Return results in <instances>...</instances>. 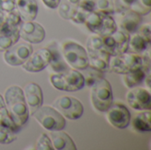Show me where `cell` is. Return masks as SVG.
Listing matches in <instances>:
<instances>
[{
	"label": "cell",
	"mask_w": 151,
	"mask_h": 150,
	"mask_svg": "<svg viewBox=\"0 0 151 150\" xmlns=\"http://www.w3.org/2000/svg\"><path fill=\"white\" fill-rule=\"evenodd\" d=\"M4 100L12 121L21 128L27 122L30 116L23 89L16 85L10 86L4 94Z\"/></svg>",
	"instance_id": "obj_1"
},
{
	"label": "cell",
	"mask_w": 151,
	"mask_h": 150,
	"mask_svg": "<svg viewBox=\"0 0 151 150\" xmlns=\"http://www.w3.org/2000/svg\"><path fill=\"white\" fill-rule=\"evenodd\" d=\"M50 81L56 89L66 92H76L82 89L85 86L83 74L73 68H68L65 71L50 74Z\"/></svg>",
	"instance_id": "obj_2"
},
{
	"label": "cell",
	"mask_w": 151,
	"mask_h": 150,
	"mask_svg": "<svg viewBox=\"0 0 151 150\" xmlns=\"http://www.w3.org/2000/svg\"><path fill=\"white\" fill-rule=\"evenodd\" d=\"M34 118L47 131H60L66 126V120L63 115L54 107L42 105L31 114Z\"/></svg>",
	"instance_id": "obj_3"
},
{
	"label": "cell",
	"mask_w": 151,
	"mask_h": 150,
	"mask_svg": "<svg viewBox=\"0 0 151 150\" xmlns=\"http://www.w3.org/2000/svg\"><path fill=\"white\" fill-rule=\"evenodd\" d=\"M90 96L93 107L100 112H105L113 103V92L109 80L104 77L97 80L91 87Z\"/></svg>",
	"instance_id": "obj_4"
},
{
	"label": "cell",
	"mask_w": 151,
	"mask_h": 150,
	"mask_svg": "<svg viewBox=\"0 0 151 150\" xmlns=\"http://www.w3.org/2000/svg\"><path fill=\"white\" fill-rule=\"evenodd\" d=\"M61 51L65 62L70 67L83 71L88 66L87 50L80 43L73 41H66L63 42Z\"/></svg>",
	"instance_id": "obj_5"
},
{
	"label": "cell",
	"mask_w": 151,
	"mask_h": 150,
	"mask_svg": "<svg viewBox=\"0 0 151 150\" xmlns=\"http://www.w3.org/2000/svg\"><path fill=\"white\" fill-rule=\"evenodd\" d=\"M142 67V56L133 52H125L111 57L110 71L118 74H125Z\"/></svg>",
	"instance_id": "obj_6"
},
{
	"label": "cell",
	"mask_w": 151,
	"mask_h": 150,
	"mask_svg": "<svg viewBox=\"0 0 151 150\" xmlns=\"http://www.w3.org/2000/svg\"><path fill=\"white\" fill-rule=\"evenodd\" d=\"M53 106L65 118L70 120L79 119L84 112V107L81 102L72 96L63 95L57 98L54 101Z\"/></svg>",
	"instance_id": "obj_7"
},
{
	"label": "cell",
	"mask_w": 151,
	"mask_h": 150,
	"mask_svg": "<svg viewBox=\"0 0 151 150\" xmlns=\"http://www.w3.org/2000/svg\"><path fill=\"white\" fill-rule=\"evenodd\" d=\"M33 52L32 45L28 42L15 43L4 50V59L5 63L12 66L22 65Z\"/></svg>",
	"instance_id": "obj_8"
},
{
	"label": "cell",
	"mask_w": 151,
	"mask_h": 150,
	"mask_svg": "<svg viewBox=\"0 0 151 150\" xmlns=\"http://www.w3.org/2000/svg\"><path fill=\"white\" fill-rule=\"evenodd\" d=\"M108 122L118 129L127 128L131 122L132 117L129 110L122 103H116L110 106L105 111Z\"/></svg>",
	"instance_id": "obj_9"
},
{
	"label": "cell",
	"mask_w": 151,
	"mask_h": 150,
	"mask_svg": "<svg viewBox=\"0 0 151 150\" xmlns=\"http://www.w3.org/2000/svg\"><path fill=\"white\" fill-rule=\"evenodd\" d=\"M50 60V50L47 47H45L39 49L35 52H32V54L21 66L26 72H39L49 66Z\"/></svg>",
	"instance_id": "obj_10"
},
{
	"label": "cell",
	"mask_w": 151,
	"mask_h": 150,
	"mask_svg": "<svg viewBox=\"0 0 151 150\" xmlns=\"http://www.w3.org/2000/svg\"><path fill=\"white\" fill-rule=\"evenodd\" d=\"M46 32L43 27L34 20L22 21L19 26V37L30 44H37L43 42Z\"/></svg>",
	"instance_id": "obj_11"
},
{
	"label": "cell",
	"mask_w": 151,
	"mask_h": 150,
	"mask_svg": "<svg viewBox=\"0 0 151 150\" xmlns=\"http://www.w3.org/2000/svg\"><path fill=\"white\" fill-rule=\"evenodd\" d=\"M127 101L131 108L136 111H150L151 95L148 88L135 87L127 94Z\"/></svg>",
	"instance_id": "obj_12"
},
{
	"label": "cell",
	"mask_w": 151,
	"mask_h": 150,
	"mask_svg": "<svg viewBox=\"0 0 151 150\" xmlns=\"http://www.w3.org/2000/svg\"><path fill=\"white\" fill-rule=\"evenodd\" d=\"M119 12L120 14L119 24H117L119 29L129 34L130 35L134 34L142 25V16L131 9L124 10Z\"/></svg>",
	"instance_id": "obj_13"
},
{
	"label": "cell",
	"mask_w": 151,
	"mask_h": 150,
	"mask_svg": "<svg viewBox=\"0 0 151 150\" xmlns=\"http://www.w3.org/2000/svg\"><path fill=\"white\" fill-rule=\"evenodd\" d=\"M24 97L27 105L29 110V113L32 114L43 103V94L42 88L35 82L27 83L23 89Z\"/></svg>",
	"instance_id": "obj_14"
},
{
	"label": "cell",
	"mask_w": 151,
	"mask_h": 150,
	"mask_svg": "<svg viewBox=\"0 0 151 150\" xmlns=\"http://www.w3.org/2000/svg\"><path fill=\"white\" fill-rule=\"evenodd\" d=\"M19 38V27L4 22L0 28V50H7L17 43Z\"/></svg>",
	"instance_id": "obj_15"
},
{
	"label": "cell",
	"mask_w": 151,
	"mask_h": 150,
	"mask_svg": "<svg viewBox=\"0 0 151 150\" xmlns=\"http://www.w3.org/2000/svg\"><path fill=\"white\" fill-rule=\"evenodd\" d=\"M16 9L23 21L35 20L39 11L36 0H17Z\"/></svg>",
	"instance_id": "obj_16"
},
{
	"label": "cell",
	"mask_w": 151,
	"mask_h": 150,
	"mask_svg": "<svg viewBox=\"0 0 151 150\" xmlns=\"http://www.w3.org/2000/svg\"><path fill=\"white\" fill-rule=\"evenodd\" d=\"M47 48L51 53V60L49 65L54 72H60L69 68V65L63 57L61 49H59V45L56 41L50 42L47 45Z\"/></svg>",
	"instance_id": "obj_17"
},
{
	"label": "cell",
	"mask_w": 151,
	"mask_h": 150,
	"mask_svg": "<svg viewBox=\"0 0 151 150\" xmlns=\"http://www.w3.org/2000/svg\"><path fill=\"white\" fill-rule=\"evenodd\" d=\"M50 138L55 150H76V145L73 139L63 130L50 133Z\"/></svg>",
	"instance_id": "obj_18"
},
{
	"label": "cell",
	"mask_w": 151,
	"mask_h": 150,
	"mask_svg": "<svg viewBox=\"0 0 151 150\" xmlns=\"http://www.w3.org/2000/svg\"><path fill=\"white\" fill-rule=\"evenodd\" d=\"M88 65L94 69L101 72H107L110 71V59L111 55L105 50H100L98 52L88 53Z\"/></svg>",
	"instance_id": "obj_19"
},
{
	"label": "cell",
	"mask_w": 151,
	"mask_h": 150,
	"mask_svg": "<svg viewBox=\"0 0 151 150\" xmlns=\"http://www.w3.org/2000/svg\"><path fill=\"white\" fill-rule=\"evenodd\" d=\"M133 128L138 133H150L151 131L150 111H142L131 119Z\"/></svg>",
	"instance_id": "obj_20"
},
{
	"label": "cell",
	"mask_w": 151,
	"mask_h": 150,
	"mask_svg": "<svg viewBox=\"0 0 151 150\" xmlns=\"http://www.w3.org/2000/svg\"><path fill=\"white\" fill-rule=\"evenodd\" d=\"M113 39V56L119 55L122 53H125L128 50V44L130 40V34L120 30L117 29L114 33L111 34Z\"/></svg>",
	"instance_id": "obj_21"
},
{
	"label": "cell",
	"mask_w": 151,
	"mask_h": 150,
	"mask_svg": "<svg viewBox=\"0 0 151 150\" xmlns=\"http://www.w3.org/2000/svg\"><path fill=\"white\" fill-rule=\"evenodd\" d=\"M147 73L148 72L142 67H140L138 69H135L134 71L127 72V73L123 74L124 84L128 88L138 87L139 85L143 83ZM149 73H150V72H149Z\"/></svg>",
	"instance_id": "obj_22"
},
{
	"label": "cell",
	"mask_w": 151,
	"mask_h": 150,
	"mask_svg": "<svg viewBox=\"0 0 151 150\" xmlns=\"http://www.w3.org/2000/svg\"><path fill=\"white\" fill-rule=\"evenodd\" d=\"M150 43H149L142 36H141L137 32L130 35L129 44H128V50L133 53L136 54H142L144 53L150 47Z\"/></svg>",
	"instance_id": "obj_23"
},
{
	"label": "cell",
	"mask_w": 151,
	"mask_h": 150,
	"mask_svg": "<svg viewBox=\"0 0 151 150\" xmlns=\"http://www.w3.org/2000/svg\"><path fill=\"white\" fill-rule=\"evenodd\" d=\"M103 22V15L96 11H91L88 14L85 19V26L93 34H98L102 27Z\"/></svg>",
	"instance_id": "obj_24"
},
{
	"label": "cell",
	"mask_w": 151,
	"mask_h": 150,
	"mask_svg": "<svg viewBox=\"0 0 151 150\" xmlns=\"http://www.w3.org/2000/svg\"><path fill=\"white\" fill-rule=\"evenodd\" d=\"M0 124L11 128L16 133L18 132H19L20 129H21L20 127L17 126L14 124L12 118L10 117V114L8 112L7 107H6L4 100V96L1 94H0Z\"/></svg>",
	"instance_id": "obj_25"
},
{
	"label": "cell",
	"mask_w": 151,
	"mask_h": 150,
	"mask_svg": "<svg viewBox=\"0 0 151 150\" xmlns=\"http://www.w3.org/2000/svg\"><path fill=\"white\" fill-rule=\"evenodd\" d=\"M103 15V22L102 27L99 32L100 36H105L111 34L118 29V25L112 15L110 14H102Z\"/></svg>",
	"instance_id": "obj_26"
},
{
	"label": "cell",
	"mask_w": 151,
	"mask_h": 150,
	"mask_svg": "<svg viewBox=\"0 0 151 150\" xmlns=\"http://www.w3.org/2000/svg\"><path fill=\"white\" fill-rule=\"evenodd\" d=\"M86 50L88 53L98 52L104 50L103 37L96 34L88 36L86 42Z\"/></svg>",
	"instance_id": "obj_27"
},
{
	"label": "cell",
	"mask_w": 151,
	"mask_h": 150,
	"mask_svg": "<svg viewBox=\"0 0 151 150\" xmlns=\"http://www.w3.org/2000/svg\"><path fill=\"white\" fill-rule=\"evenodd\" d=\"M95 11L101 14H114L116 12L114 0H96Z\"/></svg>",
	"instance_id": "obj_28"
},
{
	"label": "cell",
	"mask_w": 151,
	"mask_h": 150,
	"mask_svg": "<svg viewBox=\"0 0 151 150\" xmlns=\"http://www.w3.org/2000/svg\"><path fill=\"white\" fill-rule=\"evenodd\" d=\"M85 72L82 73L83 76H84V80H85V86H88V87H92L95 82L99 80L100 78L104 77L103 76V72L94 69L93 67L91 66H88L85 70H83Z\"/></svg>",
	"instance_id": "obj_29"
},
{
	"label": "cell",
	"mask_w": 151,
	"mask_h": 150,
	"mask_svg": "<svg viewBox=\"0 0 151 150\" xmlns=\"http://www.w3.org/2000/svg\"><path fill=\"white\" fill-rule=\"evenodd\" d=\"M130 9L142 16L147 15L151 11V0H135Z\"/></svg>",
	"instance_id": "obj_30"
},
{
	"label": "cell",
	"mask_w": 151,
	"mask_h": 150,
	"mask_svg": "<svg viewBox=\"0 0 151 150\" xmlns=\"http://www.w3.org/2000/svg\"><path fill=\"white\" fill-rule=\"evenodd\" d=\"M16 140V133L11 128L0 124V144H10Z\"/></svg>",
	"instance_id": "obj_31"
},
{
	"label": "cell",
	"mask_w": 151,
	"mask_h": 150,
	"mask_svg": "<svg viewBox=\"0 0 151 150\" xmlns=\"http://www.w3.org/2000/svg\"><path fill=\"white\" fill-rule=\"evenodd\" d=\"M77 5H72L71 4H69L67 1L64 0L59 3L58 6L57 7L58 9V12L59 14V16L64 19H70L72 14L73 13L75 8Z\"/></svg>",
	"instance_id": "obj_32"
},
{
	"label": "cell",
	"mask_w": 151,
	"mask_h": 150,
	"mask_svg": "<svg viewBox=\"0 0 151 150\" xmlns=\"http://www.w3.org/2000/svg\"><path fill=\"white\" fill-rule=\"evenodd\" d=\"M35 149L37 150H53V146L50 136L46 133H42L35 144Z\"/></svg>",
	"instance_id": "obj_33"
},
{
	"label": "cell",
	"mask_w": 151,
	"mask_h": 150,
	"mask_svg": "<svg viewBox=\"0 0 151 150\" xmlns=\"http://www.w3.org/2000/svg\"><path fill=\"white\" fill-rule=\"evenodd\" d=\"M88 13L89 12L84 11L83 9L80 8L77 5L76 8H75V10H74V11H73V13L71 16L70 20H72L73 22H74L76 24H84L85 19H86V18H87V16H88Z\"/></svg>",
	"instance_id": "obj_34"
},
{
	"label": "cell",
	"mask_w": 151,
	"mask_h": 150,
	"mask_svg": "<svg viewBox=\"0 0 151 150\" xmlns=\"http://www.w3.org/2000/svg\"><path fill=\"white\" fill-rule=\"evenodd\" d=\"M141 36H142L149 43H151V27L150 24L141 25L136 31Z\"/></svg>",
	"instance_id": "obj_35"
},
{
	"label": "cell",
	"mask_w": 151,
	"mask_h": 150,
	"mask_svg": "<svg viewBox=\"0 0 151 150\" xmlns=\"http://www.w3.org/2000/svg\"><path fill=\"white\" fill-rule=\"evenodd\" d=\"M135 0H114L116 11H121L131 8Z\"/></svg>",
	"instance_id": "obj_36"
},
{
	"label": "cell",
	"mask_w": 151,
	"mask_h": 150,
	"mask_svg": "<svg viewBox=\"0 0 151 150\" xmlns=\"http://www.w3.org/2000/svg\"><path fill=\"white\" fill-rule=\"evenodd\" d=\"M78 6L88 12L94 11L96 7V0H80Z\"/></svg>",
	"instance_id": "obj_37"
},
{
	"label": "cell",
	"mask_w": 151,
	"mask_h": 150,
	"mask_svg": "<svg viewBox=\"0 0 151 150\" xmlns=\"http://www.w3.org/2000/svg\"><path fill=\"white\" fill-rule=\"evenodd\" d=\"M0 4L6 13L16 9V0H0Z\"/></svg>",
	"instance_id": "obj_38"
},
{
	"label": "cell",
	"mask_w": 151,
	"mask_h": 150,
	"mask_svg": "<svg viewBox=\"0 0 151 150\" xmlns=\"http://www.w3.org/2000/svg\"><path fill=\"white\" fill-rule=\"evenodd\" d=\"M44 5L50 9H57L61 0H42Z\"/></svg>",
	"instance_id": "obj_39"
},
{
	"label": "cell",
	"mask_w": 151,
	"mask_h": 150,
	"mask_svg": "<svg viewBox=\"0 0 151 150\" xmlns=\"http://www.w3.org/2000/svg\"><path fill=\"white\" fill-rule=\"evenodd\" d=\"M6 14H7V13L3 10V8L1 7V4H0V28H1V27L3 26Z\"/></svg>",
	"instance_id": "obj_40"
},
{
	"label": "cell",
	"mask_w": 151,
	"mask_h": 150,
	"mask_svg": "<svg viewBox=\"0 0 151 150\" xmlns=\"http://www.w3.org/2000/svg\"><path fill=\"white\" fill-rule=\"evenodd\" d=\"M65 1H67L72 5H78V4L80 2V0H65Z\"/></svg>",
	"instance_id": "obj_41"
}]
</instances>
